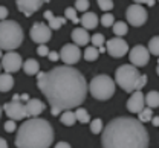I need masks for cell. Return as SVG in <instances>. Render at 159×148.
Wrapping results in <instances>:
<instances>
[{"label":"cell","instance_id":"obj_27","mask_svg":"<svg viewBox=\"0 0 159 148\" xmlns=\"http://www.w3.org/2000/svg\"><path fill=\"white\" fill-rule=\"evenodd\" d=\"M113 34H115L116 37L125 35V34H127V24H125L124 21H116V23L113 24Z\"/></svg>","mask_w":159,"mask_h":148},{"label":"cell","instance_id":"obj_28","mask_svg":"<svg viewBox=\"0 0 159 148\" xmlns=\"http://www.w3.org/2000/svg\"><path fill=\"white\" fill-rule=\"evenodd\" d=\"M64 17H66V20H70L72 23H78L81 21L78 19V15H77V9L75 8H66V11H64Z\"/></svg>","mask_w":159,"mask_h":148},{"label":"cell","instance_id":"obj_8","mask_svg":"<svg viewBox=\"0 0 159 148\" xmlns=\"http://www.w3.org/2000/svg\"><path fill=\"white\" fill-rule=\"evenodd\" d=\"M31 38H32V41L39 43L40 46L41 44H46V43L51 40V37H52V29L48 26V24H44V23H34L32 26H31Z\"/></svg>","mask_w":159,"mask_h":148},{"label":"cell","instance_id":"obj_18","mask_svg":"<svg viewBox=\"0 0 159 148\" xmlns=\"http://www.w3.org/2000/svg\"><path fill=\"white\" fill-rule=\"evenodd\" d=\"M98 15L95 14V12H86V14H83L81 15V24H83V28L86 29V31H89V29H95L97 26H98Z\"/></svg>","mask_w":159,"mask_h":148},{"label":"cell","instance_id":"obj_45","mask_svg":"<svg viewBox=\"0 0 159 148\" xmlns=\"http://www.w3.org/2000/svg\"><path fill=\"white\" fill-rule=\"evenodd\" d=\"M29 99H31V98H29V95H26V93H23V95H21V101H25V102H28Z\"/></svg>","mask_w":159,"mask_h":148},{"label":"cell","instance_id":"obj_19","mask_svg":"<svg viewBox=\"0 0 159 148\" xmlns=\"http://www.w3.org/2000/svg\"><path fill=\"white\" fill-rule=\"evenodd\" d=\"M44 17H46V20H48V26L51 28V29H60L61 26H64V23H66V17H55L51 11H44Z\"/></svg>","mask_w":159,"mask_h":148},{"label":"cell","instance_id":"obj_43","mask_svg":"<svg viewBox=\"0 0 159 148\" xmlns=\"http://www.w3.org/2000/svg\"><path fill=\"white\" fill-rule=\"evenodd\" d=\"M12 101H14V102H20V101H21V95H17V93H16V95L12 96Z\"/></svg>","mask_w":159,"mask_h":148},{"label":"cell","instance_id":"obj_37","mask_svg":"<svg viewBox=\"0 0 159 148\" xmlns=\"http://www.w3.org/2000/svg\"><path fill=\"white\" fill-rule=\"evenodd\" d=\"M8 8L6 6H2L0 5V21H3V20H6V17H8Z\"/></svg>","mask_w":159,"mask_h":148},{"label":"cell","instance_id":"obj_22","mask_svg":"<svg viewBox=\"0 0 159 148\" xmlns=\"http://www.w3.org/2000/svg\"><path fill=\"white\" fill-rule=\"evenodd\" d=\"M145 106L150 107V108H156L159 107V92L156 90H152L145 95Z\"/></svg>","mask_w":159,"mask_h":148},{"label":"cell","instance_id":"obj_29","mask_svg":"<svg viewBox=\"0 0 159 148\" xmlns=\"http://www.w3.org/2000/svg\"><path fill=\"white\" fill-rule=\"evenodd\" d=\"M138 119L141 122H148V121H152V119H153V110H152L150 107H145V108L139 113Z\"/></svg>","mask_w":159,"mask_h":148},{"label":"cell","instance_id":"obj_5","mask_svg":"<svg viewBox=\"0 0 159 148\" xmlns=\"http://www.w3.org/2000/svg\"><path fill=\"white\" fill-rule=\"evenodd\" d=\"M90 95L98 101H107L115 93V81L109 75H97L89 83Z\"/></svg>","mask_w":159,"mask_h":148},{"label":"cell","instance_id":"obj_31","mask_svg":"<svg viewBox=\"0 0 159 148\" xmlns=\"http://www.w3.org/2000/svg\"><path fill=\"white\" fill-rule=\"evenodd\" d=\"M90 40H92V46H95V47H102L104 46V35L102 34H93L92 37H90Z\"/></svg>","mask_w":159,"mask_h":148},{"label":"cell","instance_id":"obj_42","mask_svg":"<svg viewBox=\"0 0 159 148\" xmlns=\"http://www.w3.org/2000/svg\"><path fill=\"white\" fill-rule=\"evenodd\" d=\"M60 111H61L60 108H51V113H52V116H58Z\"/></svg>","mask_w":159,"mask_h":148},{"label":"cell","instance_id":"obj_39","mask_svg":"<svg viewBox=\"0 0 159 148\" xmlns=\"http://www.w3.org/2000/svg\"><path fill=\"white\" fill-rule=\"evenodd\" d=\"M136 3L138 5H147V6H153L155 5L153 0H136Z\"/></svg>","mask_w":159,"mask_h":148},{"label":"cell","instance_id":"obj_38","mask_svg":"<svg viewBox=\"0 0 159 148\" xmlns=\"http://www.w3.org/2000/svg\"><path fill=\"white\" fill-rule=\"evenodd\" d=\"M48 58H49L51 61H57V60H60V54H57V52H49Z\"/></svg>","mask_w":159,"mask_h":148},{"label":"cell","instance_id":"obj_32","mask_svg":"<svg viewBox=\"0 0 159 148\" xmlns=\"http://www.w3.org/2000/svg\"><path fill=\"white\" fill-rule=\"evenodd\" d=\"M101 24H102V26H112V28H113V24H115L113 15H112V14H102V17H101Z\"/></svg>","mask_w":159,"mask_h":148},{"label":"cell","instance_id":"obj_6","mask_svg":"<svg viewBox=\"0 0 159 148\" xmlns=\"http://www.w3.org/2000/svg\"><path fill=\"white\" fill-rule=\"evenodd\" d=\"M141 73H139L138 67L132 66V64H122L116 69L115 73V80L116 84L124 90V92H136V84H138Z\"/></svg>","mask_w":159,"mask_h":148},{"label":"cell","instance_id":"obj_40","mask_svg":"<svg viewBox=\"0 0 159 148\" xmlns=\"http://www.w3.org/2000/svg\"><path fill=\"white\" fill-rule=\"evenodd\" d=\"M55 148H70V145H69L67 142H58V144L55 145Z\"/></svg>","mask_w":159,"mask_h":148},{"label":"cell","instance_id":"obj_7","mask_svg":"<svg viewBox=\"0 0 159 148\" xmlns=\"http://www.w3.org/2000/svg\"><path fill=\"white\" fill-rule=\"evenodd\" d=\"M125 17H127V20L129 23L132 24V26H142L145 21H147V11H145V8L142 6V5H138V3H133V5H130L127 9H125Z\"/></svg>","mask_w":159,"mask_h":148},{"label":"cell","instance_id":"obj_49","mask_svg":"<svg viewBox=\"0 0 159 148\" xmlns=\"http://www.w3.org/2000/svg\"><path fill=\"white\" fill-rule=\"evenodd\" d=\"M2 110H3V108H2V106H0V116H2Z\"/></svg>","mask_w":159,"mask_h":148},{"label":"cell","instance_id":"obj_14","mask_svg":"<svg viewBox=\"0 0 159 148\" xmlns=\"http://www.w3.org/2000/svg\"><path fill=\"white\" fill-rule=\"evenodd\" d=\"M145 96L142 95V92H133L130 99L127 101V110L132 113H141L145 108Z\"/></svg>","mask_w":159,"mask_h":148},{"label":"cell","instance_id":"obj_24","mask_svg":"<svg viewBox=\"0 0 159 148\" xmlns=\"http://www.w3.org/2000/svg\"><path fill=\"white\" fill-rule=\"evenodd\" d=\"M83 57H84L86 61H95L99 57L98 47H95V46H87V47L84 49V55H83Z\"/></svg>","mask_w":159,"mask_h":148},{"label":"cell","instance_id":"obj_48","mask_svg":"<svg viewBox=\"0 0 159 148\" xmlns=\"http://www.w3.org/2000/svg\"><path fill=\"white\" fill-rule=\"evenodd\" d=\"M3 58V54H2V49H0V60Z\"/></svg>","mask_w":159,"mask_h":148},{"label":"cell","instance_id":"obj_12","mask_svg":"<svg viewBox=\"0 0 159 148\" xmlns=\"http://www.w3.org/2000/svg\"><path fill=\"white\" fill-rule=\"evenodd\" d=\"M3 111H5V113L9 116V119H12V121H21V119H25V118H29L26 106H23V104H20V102H14V101L6 102V104L3 106Z\"/></svg>","mask_w":159,"mask_h":148},{"label":"cell","instance_id":"obj_26","mask_svg":"<svg viewBox=\"0 0 159 148\" xmlns=\"http://www.w3.org/2000/svg\"><path fill=\"white\" fill-rule=\"evenodd\" d=\"M148 52L159 57V35H155V37L150 38V41H148Z\"/></svg>","mask_w":159,"mask_h":148},{"label":"cell","instance_id":"obj_46","mask_svg":"<svg viewBox=\"0 0 159 148\" xmlns=\"http://www.w3.org/2000/svg\"><path fill=\"white\" fill-rule=\"evenodd\" d=\"M98 50H99V54H104V52H107V49H106L104 46H102V47H99Z\"/></svg>","mask_w":159,"mask_h":148},{"label":"cell","instance_id":"obj_44","mask_svg":"<svg viewBox=\"0 0 159 148\" xmlns=\"http://www.w3.org/2000/svg\"><path fill=\"white\" fill-rule=\"evenodd\" d=\"M0 148H8L6 141H5V139H2V137H0Z\"/></svg>","mask_w":159,"mask_h":148},{"label":"cell","instance_id":"obj_13","mask_svg":"<svg viewBox=\"0 0 159 148\" xmlns=\"http://www.w3.org/2000/svg\"><path fill=\"white\" fill-rule=\"evenodd\" d=\"M21 66H23V61L17 52H6L2 58V69H5L6 73L17 72Z\"/></svg>","mask_w":159,"mask_h":148},{"label":"cell","instance_id":"obj_33","mask_svg":"<svg viewBox=\"0 0 159 148\" xmlns=\"http://www.w3.org/2000/svg\"><path fill=\"white\" fill-rule=\"evenodd\" d=\"M89 6H90V3L87 2V0H78V2H75V9L77 11H84V12H87V9H89Z\"/></svg>","mask_w":159,"mask_h":148},{"label":"cell","instance_id":"obj_34","mask_svg":"<svg viewBox=\"0 0 159 148\" xmlns=\"http://www.w3.org/2000/svg\"><path fill=\"white\" fill-rule=\"evenodd\" d=\"M98 6L102 11H110L113 8V2L112 0H98Z\"/></svg>","mask_w":159,"mask_h":148},{"label":"cell","instance_id":"obj_20","mask_svg":"<svg viewBox=\"0 0 159 148\" xmlns=\"http://www.w3.org/2000/svg\"><path fill=\"white\" fill-rule=\"evenodd\" d=\"M23 70L26 75H39L40 73V64L37 60L34 58H29L23 63Z\"/></svg>","mask_w":159,"mask_h":148},{"label":"cell","instance_id":"obj_23","mask_svg":"<svg viewBox=\"0 0 159 148\" xmlns=\"http://www.w3.org/2000/svg\"><path fill=\"white\" fill-rule=\"evenodd\" d=\"M60 121H61V124H64L66 127H72V125L77 122V115H75V111L67 110V111H64V113L60 116Z\"/></svg>","mask_w":159,"mask_h":148},{"label":"cell","instance_id":"obj_25","mask_svg":"<svg viewBox=\"0 0 159 148\" xmlns=\"http://www.w3.org/2000/svg\"><path fill=\"white\" fill-rule=\"evenodd\" d=\"M75 115H77V121H80L81 124H87V122H90V116H89V113H87L86 108L78 107V108L75 110Z\"/></svg>","mask_w":159,"mask_h":148},{"label":"cell","instance_id":"obj_3","mask_svg":"<svg viewBox=\"0 0 159 148\" xmlns=\"http://www.w3.org/2000/svg\"><path fill=\"white\" fill-rule=\"evenodd\" d=\"M54 142V128L46 119L29 118L19 127L17 148H49Z\"/></svg>","mask_w":159,"mask_h":148},{"label":"cell","instance_id":"obj_35","mask_svg":"<svg viewBox=\"0 0 159 148\" xmlns=\"http://www.w3.org/2000/svg\"><path fill=\"white\" fill-rule=\"evenodd\" d=\"M16 130H17V124H16V121L9 119V121H6V122H5V131H6V133H14Z\"/></svg>","mask_w":159,"mask_h":148},{"label":"cell","instance_id":"obj_10","mask_svg":"<svg viewBox=\"0 0 159 148\" xmlns=\"http://www.w3.org/2000/svg\"><path fill=\"white\" fill-rule=\"evenodd\" d=\"M129 57H130V63H132V66H135V67H144V66H147L148 60H150L148 47H144V46L138 44V46L132 47Z\"/></svg>","mask_w":159,"mask_h":148},{"label":"cell","instance_id":"obj_16","mask_svg":"<svg viewBox=\"0 0 159 148\" xmlns=\"http://www.w3.org/2000/svg\"><path fill=\"white\" fill-rule=\"evenodd\" d=\"M25 106H26V110H28L29 118H37L39 115H41V113L44 111V104H43V101H40L37 98L29 99Z\"/></svg>","mask_w":159,"mask_h":148},{"label":"cell","instance_id":"obj_50","mask_svg":"<svg viewBox=\"0 0 159 148\" xmlns=\"http://www.w3.org/2000/svg\"><path fill=\"white\" fill-rule=\"evenodd\" d=\"M0 70H2V64H0Z\"/></svg>","mask_w":159,"mask_h":148},{"label":"cell","instance_id":"obj_9","mask_svg":"<svg viewBox=\"0 0 159 148\" xmlns=\"http://www.w3.org/2000/svg\"><path fill=\"white\" fill-rule=\"evenodd\" d=\"M80 58H81V50L74 43L64 44L60 50V60L63 63H66V66H72V64L78 63Z\"/></svg>","mask_w":159,"mask_h":148},{"label":"cell","instance_id":"obj_2","mask_svg":"<svg viewBox=\"0 0 159 148\" xmlns=\"http://www.w3.org/2000/svg\"><path fill=\"white\" fill-rule=\"evenodd\" d=\"M101 145L102 148H148V133L139 119L119 116L104 127Z\"/></svg>","mask_w":159,"mask_h":148},{"label":"cell","instance_id":"obj_11","mask_svg":"<svg viewBox=\"0 0 159 148\" xmlns=\"http://www.w3.org/2000/svg\"><path fill=\"white\" fill-rule=\"evenodd\" d=\"M106 49L107 54L113 58H121L129 52V44L122 38H110L106 41Z\"/></svg>","mask_w":159,"mask_h":148},{"label":"cell","instance_id":"obj_4","mask_svg":"<svg viewBox=\"0 0 159 148\" xmlns=\"http://www.w3.org/2000/svg\"><path fill=\"white\" fill-rule=\"evenodd\" d=\"M23 43V29L17 21H0V49L12 52Z\"/></svg>","mask_w":159,"mask_h":148},{"label":"cell","instance_id":"obj_30","mask_svg":"<svg viewBox=\"0 0 159 148\" xmlns=\"http://www.w3.org/2000/svg\"><path fill=\"white\" fill-rule=\"evenodd\" d=\"M102 128H104V125H102V121L101 119H93L92 122H90V131L93 133V134H99L101 131H102Z\"/></svg>","mask_w":159,"mask_h":148},{"label":"cell","instance_id":"obj_17","mask_svg":"<svg viewBox=\"0 0 159 148\" xmlns=\"http://www.w3.org/2000/svg\"><path fill=\"white\" fill-rule=\"evenodd\" d=\"M72 40H74V44H77L78 47L80 46H86L90 41V35L84 28H75L72 31Z\"/></svg>","mask_w":159,"mask_h":148},{"label":"cell","instance_id":"obj_41","mask_svg":"<svg viewBox=\"0 0 159 148\" xmlns=\"http://www.w3.org/2000/svg\"><path fill=\"white\" fill-rule=\"evenodd\" d=\"M152 124H153L155 127H159V116H155V118L152 119Z\"/></svg>","mask_w":159,"mask_h":148},{"label":"cell","instance_id":"obj_21","mask_svg":"<svg viewBox=\"0 0 159 148\" xmlns=\"http://www.w3.org/2000/svg\"><path fill=\"white\" fill-rule=\"evenodd\" d=\"M14 87V78L9 73H3L0 75V92H9Z\"/></svg>","mask_w":159,"mask_h":148},{"label":"cell","instance_id":"obj_15","mask_svg":"<svg viewBox=\"0 0 159 148\" xmlns=\"http://www.w3.org/2000/svg\"><path fill=\"white\" fill-rule=\"evenodd\" d=\"M41 6H43L41 0H19L17 2V9L20 12H23L26 17L32 15L35 11H39Z\"/></svg>","mask_w":159,"mask_h":148},{"label":"cell","instance_id":"obj_36","mask_svg":"<svg viewBox=\"0 0 159 148\" xmlns=\"http://www.w3.org/2000/svg\"><path fill=\"white\" fill-rule=\"evenodd\" d=\"M37 54H39L40 57H48L49 55V49H48V46L46 44H41L37 47Z\"/></svg>","mask_w":159,"mask_h":148},{"label":"cell","instance_id":"obj_47","mask_svg":"<svg viewBox=\"0 0 159 148\" xmlns=\"http://www.w3.org/2000/svg\"><path fill=\"white\" fill-rule=\"evenodd\" d=\"M156 73L159 75V61H158V67H156Z\"/></svg>","mask_w":159,"mask_h":148},{"label":"cell","instance_id":"obj_1","mask_svg":"<svg viewBox=\"0 0 159 148\" xmlns=\"http://www.w3.org/2000/svg\"><path fill=\"white\" fill-rule=\"evenodd\" d=\"M37 85L52 108L67 111L78 108L87 95L89 85L84 75L72 66H57L37 75Z\"/></svg>","mask_w":159,"mask_h":148}]
</instances>
